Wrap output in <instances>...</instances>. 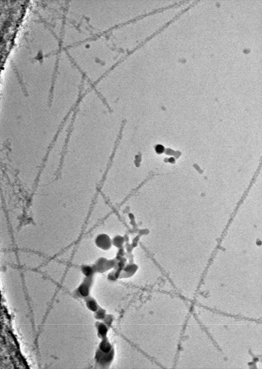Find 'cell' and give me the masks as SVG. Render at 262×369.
Masks as SVG:
<instances>
[{
  "label": "cell",
  "mask_w": 262,
  "mask_h": 369,
  "mask_svg": "<svg viewBox=\"0 0 262 369\" xmlns=\"http://www.w3.org/2000/svg\"><path fill=\"white\" fill-rule=\"evenodd\" d=\"M184 307L178 297L154 294L142 302L138 344L162 368H174L180 340Z\"/></svg>",
  "instance_id": "6da1fadb"
},
{
  "label": "cell",
  "mask_w": 262,
  "mask_h": 369,
  "mask_svg": "<svg viewBox=\"0 0 262 369\" xmlns=\"http://www.w3.org/2000/svg\"><path fill=\"white\" fill-rule=\"evenodd\" d=\"M84 47L88 69H103L107 74L121 60L120 51L105 34L86 40Z\"/></svg>",
  "instance_id": "7a4b0ae2"
},
{
  "label": "cell",
  "mask_w": 262,
  "mask_h": 369,
  "mask_svg": "<svg viewBox=\"0 0 262 369\" xmlns=\"http://www.w3.org/2000/svg\"><path fill=\"white\" fill-rule=\"evenodd\" d=\"M115 1H88V14L85 17L88 40L119 26L115 20Z\"/></svg>",
  "instance_id": "3957f363"
},
{
  "label": "cell",
  "mask_w": 262,
  "mask_h": 369,
  "mask_svg": "<svg viewBox=\"0 0 262 369\" xmlns=\"http://www.w3.org/2000/svg\"><path fill=\"white\" fill-rule=\"evenodd\" d=\"M103 339V340L100 343L99 348L102 352L108 353V352H110L112 348L111 346L106 337L104 338Z\"/></svg>",
  "instance_id": "277c9868"
},
{
  "label": "cell",
  "mask_w": 262,
  "mask_h": 369,
  "mask_svg": "<svg viewBox=\"0 0 262 369\" xmlns=\"http://www.w3.org/2000/svg\"><path fill=\"white\" fill-rule=\"evenodd\" d=\"M97 327V331H98L99 337L103 338L106 337L108 331L106 326L103 324L101 323L99 324Z\"/></svg>",
  "instance_id": "5b68a950"
},
{
  "label": "cell",
  "mask_w": 262,
  "mask_h": 369,
  "mask_svg": "<svg viewBox=\"0 0 262 369\" xmlns=\"http://www.w3.org/2000/svg\"><path fill=\"white\" fill-rule=\"evenodd\" d=\"M86 303L87 308L91 311H96L98 309L97 303L94 299H88L86 300Z\"/></svg>",
  "instance_id": "8992f818"
},
{
  "label": "cell",
  "mask_w": 262,
  "mask_h": 369,
  "mask_svg": "<svg viewBox=\"0 0 262 369\" xmlns=\"http://www.w3.org/2000/svg\"><path fill=\"white\" fill-rule=\"evenodd\" d=\"M95 314H96L95 315V317L97 319H102L105 317V311H104V310L101 309L97 311Z\"/></svg>",
  "instance_id": "52a82bcc"
},
{
  "label": "cell",
  "mask_w": 262,
  "mask_h": 369,
  "mask_svg": "<svg viewBox=\"0 0 262 369\" xmlns=\"http://www.w3.org/2000/svg\"><path fill=\"white\" fill-rule=\"evenodd\" d=\"M155 150L156 152L160 154L164 152V149L163 146L158 145L156 146Z\"/></svg>",
  "instance_id": "ba28073f"
},
{
  "label": "cell",
  "mask_w": 262,
  "mask_h": 369,
  "mask_svg": "<svg viewBox=\"0 0 262 369\" xmlns=\"http://www.w3.org/2000/svg\"><path fill=\"white\" fill-rule=\"evenodd\" d=\"M174 159L173 158H171L169 160V161L170 163H173L174 162Z\"/></svg>",
  "instance_id": "9c48e42d"
}]
</instances>
